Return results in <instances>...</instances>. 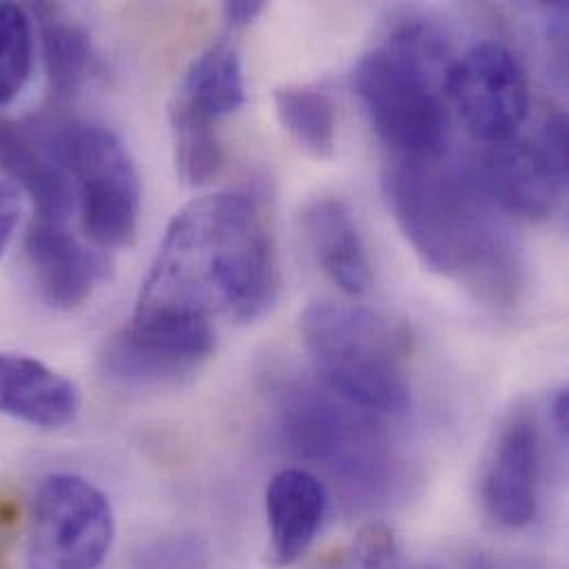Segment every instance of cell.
<instances>
[{
	"instance_id": "6da1fadb",
	"label": "cell",
	"mask_w": 569,
	"mask_h": 569,
	"mask_svg": "<svg viewBox=\"0 0 569 569\" xmlns=\"http://www.w3.org/2000/svg\"><path fill=\"white\" fill-rule=\"evenodd\" d=\"M280 288L262 204L247 193H213L173 216L133 312L253 323L271 312Z\"/></svg>"
},
{
	"instance_id": "7a4b0ae2",
	"label": "cell",
	"mask_w": 569,
	"mask_h": 569,
	"mask_svg": "<svg viewBox=\"0 0 569 569\" xmlns=\"http://www.w3.org/2000/svg\"><path fill=\"white\" fill-rule=\"evenodd\" d=\"M386 196L401 233L430 271L492 306L517 299V249L475 176L439 158H399L386 173Z\"/></svg>"
},
{
	"instance_id": "3957f363",
	"label": "cell",
	"mask_w": 569,
	"mask_h": 569,
	"mask_svg": "<svg viewBox=\"0 0 569 569\" xmlns=\"http://www.w3.org/2000/svg\"><path fill=\"white\" fill-rule=\"evenodd\" d=\"M448 56L443 33L417 20L363 53L352 71L368 122L403 160L441 158L446 149L450 116L441 91L452 64Z\"/></svg>"
},
{
	"instance_id": "277c9868",
	"label": "cell",
	"mask_w": 569,
	"mask_h": 569,
	"mask_svg": "<svg viewBox=\"0 0 569 569\" xmlns=\"http://www.w3.org/2000/svg\"><path fill=\"white\" fill-rule=\"evenodd\" d=\"M301 335L326 390L370 415H399L410 403L408 337L390 319L350 303L306 308Z\"/></svg>"
},
{
	"instance_id": "5b68a950",
	"label": "cell",
	"mask_w": 569,
	"mask_h": 569,
	"mask_svg": "<svg viewBox=\"0 0 569 569\" xmlns=\"http://www.w3.org/2000/svg\"><path fill=\"white\" fill-rule=\"evenodd\" d=\"M44 138L71 180L84 240L100 253L131 247L140 224V178L122 140L80 120L60 122Z\"/></svg>"
},
{
	"instance_id": "8992f818",
	"label": "cell",
	"mask_w": 569,
	"mask_h": 569,
	"mask_svg": "<svg viewBox=\"0 0 569 569\" xmlns=\"http://www.w3.org/2000/svg\"><path fill=\"white\" fill-rule=\"evenodd\" d=\"M282 428L297 457L326 468L352 495L372 499L388 483L392 461L372 415L330 390H292L282 408Z\"/></svg>"
},
{
	"instance_id": "52a82bcc",
	"label": "cell",
	"mask_w": 569,
	"mask_h": 569,
	"mask_svg": "<svg viewBox=\"0 0 569 569\" xmlns=\"http://www.w3.org/2000/svg\"><path fill=\"white\" fill-rule=\"evenodd\" d=\"M116 541L109 499L78 475H51L38 486L27 532V568L98 569Z\"/></svg>"
},
{
	"instance_id": "ba28073f",
	"label": "cell",
	"mask_w": 569,
	"mask_h": 569,
	"mask_svg": "<svg viewBox=\"0 0 569 569\" xmlns=\"http://www.w3.org/2000/svg\"><path fill=\"white\" fill-rule=\"evenodd\" d=\"M216 350L211 321L133 312L102 346V375L133 390L167 388L193 377Z\"/></svg>"
},
{
	"instance_id": "9c48e42d",
	"label": "cell",
	"mask_w": 569,
	"mask_h": 569,
	"mask_svg": "<svg viewBox=\"0 0 569 569\" xmlns=\"http://www.w3.org/2000/svg\"><path fill=\"white\" fill-rule=\"evenodd\" d=\"M443 89L470 133L486 144L517 136L528 116L526 69L499 42H479L452 60Z\"/></svg>"
},
{
	"instance_id": "30bf717a",
	"label": "cell",
	"mask_w": 569,
	"mask_h": 569,
	"mask_svg": "<svg viewBox=\"0 0 569 569\" xmlns=\"http://www.w3.org/2000/svg\"><path fill=\"white\" fill-rule=\"evenodd\" d=\"M475 180L492 204L528 222L548 220L568 182L539 142L519 136L486 144Z\"/></svg>"
},
{
	"instance_id": "8fae6325",
	"label": "cell",
	"mask_w": 569,
	"mask_h": 569,
	"mask_svg": "<svg viewBox=\"0 0 569 569\" xmlns=\"http://www.w3.org/2000/svg\"><path fill=\"white\" fill-rule=\"evenodd\" d=\"M539 472V426L530 415H517L501 430L483 479V503L499 526L521 530L535 521Z\"/></svg>"
},
{
	"instance_id": "7c38bea8",
	"label": "cell",
	"mask_w": 569,
	"mask_h": 569,
	"mask_svg": "<svg viewBox=\"0 0 569 569\" xmlns=\"http://www.w3.org/2000/svg\"><path fill=\"white\" fill-rule=\"evenodd\" d=\"M24 253L40 297L60 310L82 306L104 278V258L69 224L31 220L24 233Z\"/></svg>"
},
{
	"instance_id": "4fadbf2b",
	"label": "cell",
	"mask_w": 569,
	"mask_h": 569,
	"mask_svg": "<svg viewBox=\"0 0 569 569\" xmlns=\"http://www.w3.org/2000/svg\"><path fill=\"white\" fill-rule=\"evenodd\" d=\"M78 388L40 359L0 352V415L40 430H62L78 417Z\"/></svg>"
},
{
	"instance_id": "5bb4252c",
	"label": "cell",
	"mask_w": 569,
	"mask_h": 569,
	"mask_svg": "<svg viewBox=\"0 0 569 569\" xmlns=\"http://www.w3.org/2000/svg\"><path fill=\"white\" fill-rule=\"evenodd\" d=\"M328 508L323 483L308 470L278 472L267 490L269 563L288 568L315 543Z\"/></svg>"
},
{
	"instance_id": "9a60e30c",
	"label": "cell",
	"mask_w": 569,
	"mask_h": 569,
	"mask_svg": "<svg viewBox=\"0 0 569 569\" xmlns=\"http://www.w3.org/2000/svg\"><path fill=\"white\" fill-rule=\"evenodd\" d=\"M0 171L29 196L36 220L69 224L76 211L73 187L47 138H33L18 124L0 122Z\"/></svg>"
},
{
	"instance_id": "2e32d148",
	"label": "cell",
	"mask_w": 569,
	"mask_h": 569,
	"mask_svg": "<svg viewBox=\"0 0 569 569\" xmlns=\"http://www.w3.org/2000/svg\"><path fill=\"white\" fill-rule=\"evenodd\" d=\"M303 231L317 264L332 284L352 297L368 290L370 262L352 213L341 200L312 202L303 211Z\"/></svg>"
},
{
	"instance_id": "e0dca14e",
	"label": "cell",
	"mask_w": 569,
	"mask_h": 569,
	"mask_svg": "<svg viewBox=\"0 0 569 569\" xmlns=\"http://www.w3.org/2000/svg\"><path fill=\"white\" fill-rule=\"evenodd\" d=\"M244 104V73L238 51L213 44L182 76L169 109L220 124Z\"/></svg>"
},
{
	"instance_id": "ac0fdd59",
	"label": "cell",
	"mask_w": 569,
	"mask_h": 569,
	"mask_svg": "<svg viewBox=\"0 0 569 569\" xmlns=\"http://www.w3.org/2000/svg\"><path fill=\"white\" fill-rule=\"evenodd\" d=\"M42 62L56 100L76 98L98 71V53L87 29L56 4L36 7Z\"/></svg>"
},
{
	"instance_id": "d6986e66",
	"label": "cell",
	"mask_w": 569,
	"mask_h": 569,
	"mask_svg": "<svg viewBox=\"0 0 569 569\" xmlns=\"http://www.w3.org/2000/svg\"><path fill=\"white\" fill-rule=\"evenodd\" d=\"M273 100L280 124L308 156L317 160L335 156L337 111L323 91L286 84L276 91Z\"/></svg>"
},
{
	"instance_id": "ffe728a7",
	"label": "cell",
	"mask_w": 569,
	"mask_h": 569,
	"mask_svg": "<svg viewBox=\"0 0 569 569\" xmlns=\"http://www.w3.org/2000/svg\"><path fill=\"white\" fill-rule=\"evenodd\" d=\"M176 169L187 187H207L224 167V147L218 124L169 109Z\"/></svg>"
},
{
	"instance_id": "44dd1931",
	"label": "cell",
	"mask_w": 569,
	"mask_h": 569,
	"mask_svg": "<svg viewBox=\"0 0 569 569\" xmlns=\"http://www.w3.org/2000/svg\"><path fill=\"white\" fill-rule=\"evenodd\" d=\"M33 69V24L24 7L0 2V107L13 102Z\"/></svg>"
},
{
	"instance_id": "7402d4cb",
	"label": "cell",
	"mask_w": 569,
	"mask_h": 569,
	"mask_svg": "<svg viewBox=\"0 0 569 569\" xmlns=\"http://www.w3.org/2000/svg\"><path fill=\"white\" fill-rule=\"evenodd\" d=\"M131 569H211V557L198 537H167L147 546Z\"/></svg>"
},
{
	"instance_id": "603a6c76",
	"label": "cell",
	"mask_w": 569,
	"mask_h": 569,
	"mask_svg": "<svg viewBox=\"0 0 569 569\" xmlns=\"http://www.w3.org/2000/svg\"><path fill=\"white\" fill-rule=\"evenodd\" d=\"M348 555L361 569H435L417 561H408L401 555L395 535L379 523L366 526Z\"/></svg>"
},
{
	"instance_id": "cb8c5ba5",
	"label": "cell",
	"mask_w": 569,
	"mask_h": 569,
	"mask_svg": "<svg viewBox=\"0 0 569 569\" xmlns=\"http://www.w3.org/2000/svg\"><path fill=\"white\" fill-rule=\"evenodd\" d=\"M539 147L550 158L555 169L568 180V118L561 111H552L543 120Z\"/></svg>"
},
{
	"instance_id": "d4e9b609",
	"label": "cell",
	"mask_w": 569,
	"mask_h": 569,
	"mask_svg": "<svg viewBox=\"0 0 569 569\" xmlns=\"http://www.w3.org/2000/svg\"><path fill=\"white\" fill-rule=\"evenodd\" d=\"M20 220V191L0 171V258L4 256Z\"/></svg>"
},
{
	"instance_id": "484cf974",
	"label": "cell",
	"mask_w": 569,
	"mask_h": 569,
	"mask_svg": "<svg viewBox=\"0 0 569 569\" xmlns=\"http://www.w3.org/2000/svg\"><path fill=\"white\" fill-rule=\"evenodd\" d=\"M267 9L264 2L260 0H231V2H224L222 4V13H224V20L231 24V27H249L251 22H256V18Z\"/></svg>"
},
{
	"instance_id": "4316f807",
	"label": "cell",
	"mask_w": 569,
	"mask_h": 569,
	"mask_svg": "<svg viewBox=\"0 0 569 569\" xmlns=\"http://www.w3.org/2000/svg\"><path fill=\"white\" fill-rule=\"evenodd\" d=\"M568 419H569V395L568 390H559L555 401H552V423L561 439H568Z\"/></svg>"
},
{
	"instance_id": "83f0119b",
	"label": "cell",
	"mask_w": 569,
	"mask_h": 569,
	"mask_svg": "<svg viewBox=\"0 0 569 569\" xmlns=\"http://www.w3.org/2000/svg\"><path fill=\"white\" fill-rule=\"evenodd\" d=\"M319 569H361L357 563H355V559L346 552V555H341L339 559H335L332 563H328V566H323V568Z\"/></svg>"
},
{
	"instance_id": "f1b7e54d",
	"label": "cell",
	"mask_w": 569,
	"mask_h": 569,
	"mask_svg": "<svg viewBox=\"0 0 569 569\" xmlns=\"http://www.w3.org/2000/svg\"><path fill=\"white\" fill-rule=\"evenodd\" d=\"M466 569H497L490 561H486V559H475L470 566Z\"/></svg>"
}]
</instances>
